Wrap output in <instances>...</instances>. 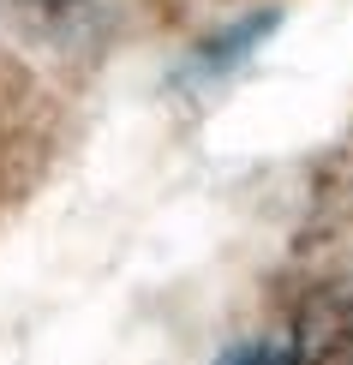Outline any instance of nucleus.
Listing matches in <instances>:
<instances>
[{
	"label": "nucleus",
	"mask_w": 353,
	"mask_h": 365,
	"mask_svg": "<svg viewBox=\"0 0 353 365\" xmlns=\"http://www.w3.org/2000/svg\"><path fill=\"white\" fill-rule=\"evenodd\" d=\"M294 365H353V306L342 299H317L300 324Z\"/></svg>",
	"instance_id": "obj_1"
},
{
	"label": "nucleus",
	"mask_w": 353,
	"mask_h": 365,
	"mask_svg": "<svg viewBox=\"0 0 353 365\" xmlns=\"http://www.w3.org/2000/svg\"><path fill=\"white\" fill-rule=\"evenodd\" d=\"M216 365H294V347H275V341H245V347H227Z\"/></svg>",
	"instance_id": "obj_2"
}]
</instances>
